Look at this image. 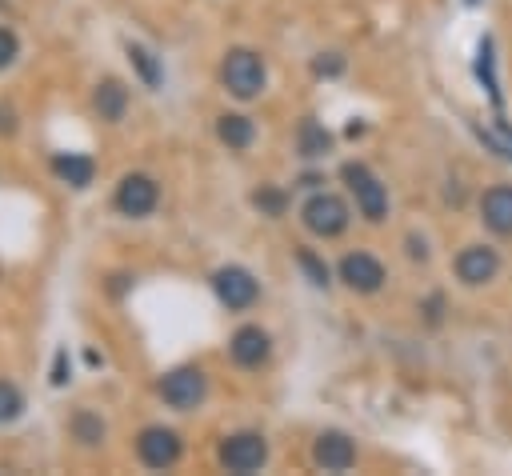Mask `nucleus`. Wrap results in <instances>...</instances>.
Listing matches in <instances>:
<instances>
[{
  "label": "nucleus",
  "instance_id": "nucleus-1",
  "mask_svg": "<svg viewBox=\"0 0 512 476\" xmlns=\"http://www.w3.org/2000/svg\"><path fill=\"white\" fill-rule=\"evenodd\" d=\"M220 80H224V88H228L232 96L252 100V96H260V88H264V60H260L256 52H248V48H232V52L224 56V64H220Z\"/></svg>",
  "mask_w": 512,
  "mask_h": 476
},
{
  "label": "nucleus",
  "instance_id": "nucleus-2",
  "mask_svg": "<svg viewBox=\"0 0 512 476\" xmlns=\"http://www.w3.org/2000/svg\"><path fill=\"white\" fill-rule=\"evenodd\" d=\"M340 176H344V184H348V192L356 196V208H360V216L364 220H384V212H388V192H384V184L364 168V164H344L340 168Z\"/></svg>",
  "mask_w": 512,
  "mask_h": 476
},
{
  "label": "nucleus",
  "instance_id": "nucleus-3",
  "mask_svg": "<svg viewBox=\"0 0 512 476\" xmlns=\"http://www.w3.org/2000/svg\"><path fill=\"white\" fill-rule=\"evenodd\" d=\"M300 220H304V228L312 232V236H340L344 228H348V204L340 200V196H332V192H316L304 208H300Z\"/></svg>",
  "mask_w": 512,
  "mask_h": 476
},
{
  "label": "nucleus",
  "instance_id": "nucleus-4",
  "mask_svg": "<svg viewBox=\"0 0 512 476\" xmlns=\"http://www.w3.org/2000/svg\"><path fill=\"white\" fill-rule=\"evenodd\" d=\"M264 460H268V444L256 432H236L220 444V464L228 472H256Z\"/></svg>",
  "mask_w": 512,
  "mask_h": 476
},
{
  "label": "nucleus",
  "instance_id": "nucleus-5",
  "mask_svg": "<svg viewBox=\"0 0 512 476\" xmlns=\"http://www.w3.org/2000/svg\"><path fill=\"white\" fill-rule=\"evenodd\" d=\"M204 392H208V384H204V372H200V368H176V372H168V376L160 380L164 404H172V408H180V412L196 408V404L204 400Z\"/></svg>",
  "mask_w": 512,
  "mask_h": 476
},
{
  "label": "nucleus",
  "instance_id": "nucleus-6",
  "mask_svg": "<svg viewBox=\"0 0 512 476\" xmlns=\"http://www.w3.org/2000/svg\"><path fill=\"white\" fill-rule=\"evenodd\" d=\"M156 196H160L156 180L152 176H140V172H132V176H124L116 184V208L124 216H148L156 208Z\"/></svg>",
  "mask_w": 512,
  "mask_h": 476
},
{
  "label": "nucleus",
  "instance_id": "nucleus-7",
  "mask_svg": "<svg viewBox=\"0 0 512 476\" xmlns=\"http://www.w3.org/2000/svg\"><path fill=\"white\" fill-rule=\"evenodd\" d=\"M212 288H216V296H220L224 308H248V304L256 300V280H252V272H244V268H236V264L220 268V272L212 276Z\"/></svg>",
  "mask_w": 512,
  "mask_h": 476
},
{
  "label": "nucleus",
  "instance_id": "nucleus-8",
  "mask_svg": "<svg viewBox=\"0 0 512 476\" xmlns=\"http://www.w3.org/2000/svg\"><path fill=\"white\" fill-rule=\"evenodd\" d=\"M340 280L352 288V292H376L384 284V264L368 252H348L340 260Z\"/></svg>",
  "mask_w": 512,
  "mask_h": 476
},
{
  "label": "nucleus",
  "instance_id": "nucleus-9",
  "mask_svg": "<svg viewBox=\"0 0 512 476\" xmlns=\"http://www.w3.org/2000/svg\"><path fill=\"white\" fill-rule=\"evenodd\" d=\"M136 452L148 468H172L176 456H180V440L172 428H144L140 440H136Z\"/></svg>",
  "mask_w": 512,
  "mask_h": 476
},
{
  "label": "nucleus",
  "instance_id": "nucleus-10",
  "mask_svg": "<svg viewBox=\"0 0 512 476\" xmlns=\"http://www.w3.org/2000/svg\"><path fill=\"white\" fill-rule=\"evenodd\" d=\"M312 460L324 468V472H344L356 464V448L344 432H320L316 444H312Z\"/></svg>",
  "mask_w": 512,
  "mask_h": 476
},
{
  "label": "nucleus",
  "instance_id": "nucleus-11",
  "mask_svg": "<svg viewBox=\"0 0 512 476\" xmlns=\"http://www.w3.org/2000/svg\"><path fill=\"white\" fill-rule=\"evenodd\" d=\"M500 272V256L492 252V248H484V244H472V248H464L460 256H456V276L464 280V284H488L492 276Z\"/></svg>",
  "mask_w": 512,
  "mask_h": 476
},
{
  "label": "nucleus",
  "instance_id": "nucleus-12",
  "mask_svg": "<svg viewBox=\"0 0 512 476\" xmlns=\"http://www.w3.org/2000/svg\"><path fill=\"white\" fill-rule=\"evenodd\" d=\"M228 352H232V360H236L240 368H256V364L268 360V332L256 328V324H244V328L232 332Z\"/></svg>",
  "mask_w": 512,
  "mask_h": 476
},
{
  "label": "nucleus",
  "instance_id": "nucleus-13",
  "mask_svg": "<svg viewBox=\"0 0 512 476\" xmlns=\"http://www.w3.org/2000/svg\"><path fill=\"white\" fill-rule=\"evenodd\" d=\"M480 212H484V224L500 236H512V184H500V188H488L484 200H480Z\"/></svg>",
  "mask_w": 512,
  "mask_h": 476
},
{
  "label": "nucleus",
  "instance_id": "nucleus-14",
  "mask_svg": "<svg viewBox=\"0 0 512 476\" xmlns=\"http://www.w3.org/2000/svg\"><path fill=\"white\" fill-rule=\"evenodd\" d=\"M52 172H56L60 180H68L72 188H84V184H92L96 164H92L88 156H80V152H56V156H52Z\"/></svg>",
  "mask_w": 512,
  "mask_h": 476
},
{
  "label": "nucleus",
  "instance_id": "nucleus-15",
  "mask_svg": "<svg viewBox=\"0 0 512 476\" xmlns=\"http://www.w3.org/2000/svg\"><path fill=\"white\" fill-rule=\"evenodd\" d=\"M92 104H96V112H100L104 120H120V116H124V104H128V88H124L120 80H104V84H96Z\"/></svg>",
  "mask_w": 512,
  "mask_h": 476
},
{
  "label": "nucleus",
  "instance_id": "nucleus-16",
  "mask_svg": "<svg viewBox=\"0 0 512 476\" xmlns=\"http://www.w3.org/2000/svg\"><path fill=\"white\" fill-rule=\"evenodd\" d=\"M216 136H220L228 148H248V144H252V136H256V128H252V120H248V116L224 112V116L216 120Z\"/></svg>",
  "mask_w": 512,
  "mask_h": 476
},
{
  "label": "nucleus",
  "instance_id": "nucleus-17",
  "mask_svg": "<svg viewBox=\"0 0 512 476\" xmlns=\"http://www.w3.org/2000/svg\"><path fill=\"white\" fill-rule=\"evenodd\" d=\"M328 148H332V136H328L316 120H304V124H300V152H304V156H324Z\"/></svg>",
  "mask_w": 512,
  "mask_h": 476
},
{
  "label": "nucleus",
  "instance_id": "nucleus-18",
  "mask_svg": "<svg viewBox=\"0 0 512 476\" xmlns=\"http://www.w3.org/2000/svg\"><path fill=\"white\" fill-rule=\"evenodd\" d=\"M128 60L136 64V72L144 76V84H148V88H156V84H160V64L152 60V52H148V48H140V44H128Z\"/></svg>",
  "mask_w": 512,
  "mask_h": 476
},
{
  "label": "nucleus",
  "instance_id": "nucleus-19",
  "mask_svg": "<svg viewBox=\"0 0 512 476\" xmlns=\"http://www.w3.org/2000/svg\"><path fill=\"white\" fill-rule=\"evenodd\" d=\"M480 140H484V144H492L500 156H508V160H512V128H508L504 120H496L492 128H480Z\"/></svg>",
  "mask_w": 512,
  "mask_h": 476
},
{
  "label": "nucleus",
  "instance_id": "nucleus-20",
  "mask_svg": "<svg viewBox=\"0 0 512 476\" xmlns=\"http://www.w3.org/2000/svg\"><path fill=\"white\" fill-rule=\"evenodd\" d=\"M296 260H300V268L308 272V280H312V284H320V288L328 284V264H324L312 248H300V252H296Z\"/></svg>",
  "mask_w": 512,
  "mask_h": 476
},
{
  "label": "nucleus",
  "instance_id": "nucleus-21",
  "mask_svg": "<svg viewBox=\"0 0 512 476\" xmlns=\"http://www.w3.org/2000/svg\"><path fill=\"white\" fill-rule=\"evenodd\" d=\"M72 432H76L84 444H100V440H104V424H100L96 416H88V412H80V416L72 420Z\"/></svg>",
  "mask_w": 512,
  "mask_h": 476
},
{
  "label": "nucleus",
  "instance_id": "nucleus-22",
  "mask_svg": "<svg viewBox=\"0 0 512 476\" xmlns=\"http://www.w3.org/2000/svg\"><path fill=\"white\" fill-rule=\"evenodd\" d=\"M20 408H24V400H20L16 384L0 380V424H4V420H16V416H20Z\"/></svg>",
  "mask_w": 512,
  "mask_h": 476
},
{
  "label": "nucleus",
  "instance_id": "nucleus-23",
  "mask_svg": "<svg viewBox=\"0 0 512 476\" xmlns=\"http://www.w3.org/2000/svg\"><path fill=\"white\" fill-rule=\"evenodd\" d=\"M252 200H256V208H264V212H272V216H280V212H284V196H280L276 188H260Z\"/></svg>",
  "mask_w": 512,
  "mask_h": 476
},
{
  "label": "nucleus",
  "instance_id": "nucleus-24",
  "mask_svg": "<svg viewBox=\"0 0 512 476\" xmlns=\"http://www.w3.org/2000/svg\"><path fill=\"white\" fill-rule=\"evenodd\" d=\"M16 48H20L16 36H12L8 28H0V68H8V64L16 60Z\"/></svg>",
  "mask_w": 512,
  "mask_h": 476
}]
</instances>
